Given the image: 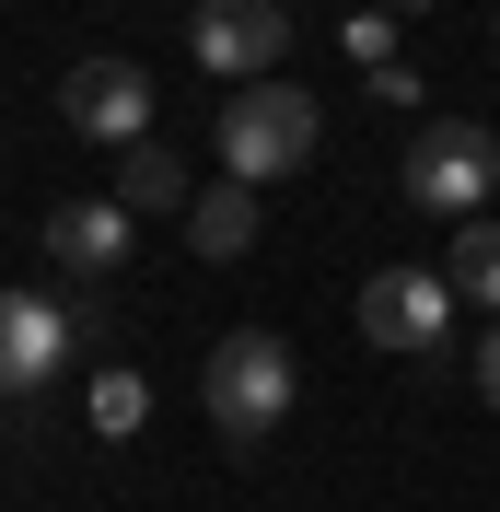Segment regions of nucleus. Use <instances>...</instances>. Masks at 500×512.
Listing matches in <instances>:
<instances>
[{"label": "nucleus", "mask_w": 500, "mask_h": 512, "mask_svg": "<svg viewBox=\"0 0 500 512\" xmlns=\"http://www.w3.org/2000/svg\"><path fill=\"white\" fill-rule=\"evenodd\" d=\"M198 396H210L221 443H268V431L303 408V361H291L280 326H233V338L210 350V373H198Z\"/></svg>", "instance_id": "nucleus-1"}, {"label": "nucleus", "mask_w": 500, "mask_h": 512, "mask_svg": "<svg viewBox=\"0 0 500 512\" xmlns=\"http://www.w3.org/2000/svg\"><path fill=\"white\" fill-rule=\"evenodd\" d=\"M407 210L419 222H489L500 210V128H477V117H431L419 140H407Z\"/></svg>", "instance_id": "nucleus-2"}, {"label": "nucleus", "mask_w": 500, "mask_h": 512, "mask_svg": "<svg viewBox=\"0 0 500 512\" xmlns=\"http://www.w3.org/2000/svg\"><path fill=\"white\" fill-rule=\"evenodd\" d=\"M314 140H326V117H314L303 82H245V94L221 105V175L233 187H268V175L314 163Z\"/></svg>", "instance_id": "nucleus-3"}, {"label": "nucleus", "mask_w": 500, "mask_h": 512, "mask_svg": "<svg viewBox=\"0 0 500 512\" xmlns=\"http://www.w3.org/2000/svg\"><path fill=\"white\" fill-rule=\"evenodd\" d=\"M187 59L210 70V82H280V59H291V12L280 0H198V24H187Z\"/></svg>", "instance_id": "nucleus-4"}, {"label": "nucleus", "mask_w": 500, "mask_h": 512, "mask_svg": "<svg viewBox=\"0 0 500 512\" xmlns=\"http://www.w3.org/2000/svg\"><path fill=\"white\" fill-rule=\"evenodd\" d=\"M442 326H454V280L442 268H373L361 280V338L373 350H442Z\"/></svg>", "instance_id": "nucleus-5"}, {"label": "nucleus", "mask_w": 500, "mask_h": 512, "mask_svg": "<svg viewBox=\"0 0 500 512\" xmlns=\"http://www.w3.org/2000/svg\"><path fill=\"white\" fill-rule=\"evenodd\" d=\"M59 117L82 128V140H105V152H140V128H152V70L140 59H82L59 82Z\"/></svg>", "instance_id": "nucleus-6"}, {"label": "nucleus", "mask_w": 500, "mask_h": 512, "mask_svg": "<svg viewBox=\"0 0 500 512\" xmlns=\"http://www.w3.org/2000/svg\"><path fill=\"white\" fill-rule=\"evenodd\" d=\"M82 350V315L70 303H35V291H0V396H35L59 384V361Z\"/></svg>", "instance_id": "nucleus-7"}, {"label": "nucleus", "mask_w": 500, "mask_h": 512, "mask_svg": "<svg viewBox=\"0 0 500 512\" xmlns=\"http://www.w3.org/2000/svg\"><path fill=\"white\" fill-rule=\"evenodd\" d=\"M128 233H140V222H128V198H70V210H47V256H59L82 291L128 268Z\"/></svg>", "instance_id": "nucleus-8"}, {"label": "nucleus", "mask_w": 500, "mask_h": 512, "mask_svg": "<svg viewBox=\"0 0 500 512\" xmlns=\"http://www.w3.org/2000/svg\"><path fill=\"white\" fill-rule=\"evenodd\" d=\"M256 222H268V210H256V187H233V175H221V187H198V210H187V245L221 268V256H245V245H256Z\"/></svg>", "instance_id": "nucleus-9"}, {"label": "nucleus", "mask_w": 500, "mask_h": 512, "mask_svg": "<svg viewBox=\"0 0 500 512\" xmlns=\"http://www.w3.org/2000/svg\"><path fill=\"white\" fill-rule=\"evenodd\" d=\"M442 280H454V303L500 315V222H454V245H442Z\"/></svg>", "instance_id": "nucleus-10"}, {"label": "nucleus", "mask_w": 500, "mask_h": 512, "mask_svg": "<svg viewBox=\"0 0 500 512\" xmlns=\"http://www.w3.org/2000/svg\"><path fill=\"white\" fill-rule=\"evenodd\" d=\"M128 210H198V187H187V163L163 152V140H140V152H128Z\"/></svg>", "instance_id": "nucleus-11"}, {"label": "nucleus", "mask_w": 500, "mask_h": 512, "mask_svg": "<svg viewBox=\"0 0 500 512\" xmlns=\"http://www.w3.org/2000/svg\"><path fill=\"white\" fill-rule=\"evenodd\" d=\"M140 419H152V384H140V373H105V384H94V431H105V443H128Z\"/></svg>", "instance_id": "nucleus-12"}, {"label": "nucleus", "mask_w": 500, "mask_h": 512, "mask_svg": "<svg viewBox=\"0 0 500 512\" xmlns=\"http://www.w3.org/2000/svg\"><path fill=\"white\" fill-rule=\"evenodd\" d=\"M349 59H361V70L396 59V12H361V24H349Z\"/></svg>", "instance_id": "nucleus-13"}, {"label": "nucleus", "mask_w": 500, "mask_h": 512, "mask_svg": "<svg viewBox=\"0 0 500 512\" xmlns=\"http://www.w3.org/2000/svg\"><path fill=\"white\" fill-rule=\"evenodd\" d=\"M477 384H489V408H500V326H489V350H477Z\"/></svg>", "instance_id": "nucleus-14"}, {"label": "nucleus", "mask_w": 500, "mask_h": 512, "mask_svg": "<svg viewBox=\"0 0 500 512\" xmlns=\"http://www.w3.org/2000/svg\"><path fill=\"white\" fill-rule=\"evenodd\" d=\"M384 12H431V0H384Z\"/></svg>", "instance_id": "nucleus-15"}]
</instances>
